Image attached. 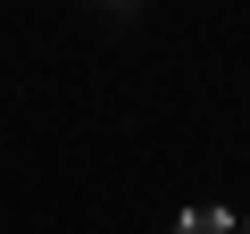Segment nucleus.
<instances>
[{
	"label": "nucleus",
	"instance_id": "obj_1",
	"mask_svg": "<svg viewBox=\"0 0 250 234\" xmlns=\"http://www.w3.org/2000/svg\"><path fill=\"white\" fill-rule=\"evenodd\" d=\"M175 234H233V217H225L217 201H200V209H184V217H175Z\"/></svg>",
	"mask_w": 250,
	"mask_h": 234
}]
</instances>
